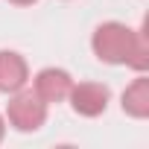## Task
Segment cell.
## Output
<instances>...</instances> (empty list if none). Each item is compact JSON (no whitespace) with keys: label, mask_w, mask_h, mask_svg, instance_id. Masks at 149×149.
I'll use <instances>...</instances> for the list:
<instances>
[{"label":"cell","mask_w":149,"mask_h":149,"mask_svg":"<svg viewBox=\"0 0 149 149\" xmlns=\"http://www.w3.org/2000/svg\"><path fill=\"white\" fill-rule=\"evenodd\" d=\"M134 47V29L123 21H102L91 32V50L102 64H126Z\"/></svg>","instance_id":"cell-1"},{"label":"cell","mask_w":149,"mask_h":149,"mask_svg":"<svg viewBox=\"0 0 149 149\" xmlns=\"http://www.w3.org/2000/svg\"><path fill=\"white\" fill-rule=\"evenodd\" d=\"M47 114H50V105L32 91V88H21L15 94H9V102H6V126H12L15 132L21 134H32V132H41L44 123H47Z\"/></svg>","instance_id":"cell-2"},{"label":"cell","mask_w":149,"mask_h":149,"mask_svg":"<svg viewBox=\"0 0 149 149\" xmlns=\"http://www.w3.org/2000/svg\"><path fill=\"white\" fill-rule=\"evenodd\" d=\"M67 102L73 108V114H79V117H100L108 111V102H111V91L108 85L102 82H73L70 94H67Z\"/></svg>","instance_id":"cell-3"},{"label":"cell","mask_w":149,"mask_h":149,"mask_svg":"<svg viewBox=\"0 0 149 149\" xmlns=\"http://www.w3.org/2000/svg\"><path fill=\"white\" fill-rule=\"evenodd\" d=\"M73 82L76 79H73L64 67H41L32 76V91L47 105H58V102H67V94H70Z\"/></svg>","instance_id":"cell-4"},{"label":"cell","mask_w":149,"mask_h":149,"mask_svg":"<svg viewBox=\"0 0 149 149\" xmlns=\"http://www.w3.org/2000/svg\"><path fill=\"white\" fill-rule=\"evenodd\" d=\"M29 85V64L18 50H0V94H15Z\"/></svg>","instance_id":"cell-5"},{"label":"cell","mask_w":149,"mask_h":149,"mask_svg":"<svg viewBox=\"0 0 149 149\" xmlns=\"http://www.w3.org/2000/svg\"><path fill=\"white\" fill-rule=\"evenodd\" d=\"M120 108L132 120H146L149 117V76L146 73H137L126 85V91L120 94Z\"/></svg>","instance_id":"cell-6"},{"label":"cell","mask_w":149,"mask_h":149,"mask_svg":"<svg viewBox=\"0 0 149 149\" xmlns=\"http://www.w3.org/2000/svg\"><path fill=\"white\" fill-rule=\"evenodd\" d=\"M126 67H132L134 73L149 70V18L143 21L140 29H134V47H132V56H129Z\"/></svg>","instance_id":"cell-7"},{"label":"cell","mask_w":149,"mask_h":149,"mask_svg":"<svg viewBox=\"0 0 149 149\" xmlns=\"http://www.w3.org/2000/svg\"><path fill=\"white\" fill-rule=\"evenodd\" d=\"M12 6H32V3H38V0H9Z\"/></svg>","instance_id":"cell-8"},{"label":"cell","mask_w":149,"mask_h":149,"mask_svg":"<svg viewBox=\"0 0 149 149\" xmlns=\"http://www.w3.org/2000/svg\"><path fill=\"white\" fill-rule=\"evenodd\" d=\"M3 137H6V117L0 114V143H3Z\"/></svg>","instance_id":"cell-9"}]
</instances>
